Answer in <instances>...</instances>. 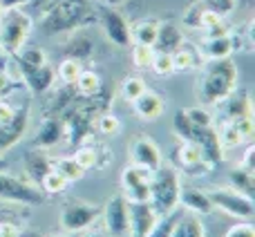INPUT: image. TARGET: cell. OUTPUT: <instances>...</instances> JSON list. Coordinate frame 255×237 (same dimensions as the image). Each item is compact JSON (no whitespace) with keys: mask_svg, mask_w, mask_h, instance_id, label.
<instances>
[{"mask_svg":"<svg viewBox=\"0 0 255 237\" xmlns=\"http://www.w3.org/2000/svg\"><path fill=\"white\" fill-rule=\"evenodd\" d=\"M81 70H83V63L76 61V58H67V56H65V61L58 65L56 76H58V79H61L65 85H74V81L79 79Z\"/></svg>","mask_w":255,"mask_h":237,"instance_id":"obj_35","label":"cell"},{"mask_svg":"<svg viewBox=\"0 0 255 237\" xmlns=\"http://www.w3.org/2000/svg\"><path fill=\"white\" fill-rule=\"evenodd\" d=\"M229 186L233 190H238L240 195H244V197L253 199V193H255V175H253V172L242 170V168H235V170H231V175H229Z\"/></svg>","mask_w":255,"mask_h":237,"instance_id":"obj_29","label":"cell"},{"mask_svg":"<svg viewBox=\"0 0 255 237\" xmlns=\"http://www.w3.org/2000/svg\"><path fill=\"white\" fill-rule=\"evenodd\" d=\"M150 70H152L157 76L175 74V67H172V56H170V54L154 52V58H152V63H150Z\"/></svg>","mask_w":255,"mask_h":237,"instance_id":"obj_39","label":"cell"},{"mask_svg":"<svg viewBox=\"0 0 255 237\" xmlns=\"http://www.w3.org/2000/svg\"><path fill=\"white\" fill-rule=\"evenodd\" d=\"M172 130H175V134L179 139L197 143L211 166H217V163L224 161V148L220 143V134H217L215 123L213 125H195V123H190L186 118L184 110H177L175 117H172Z\"/></svg>","mask_w":255,"mask_h":237,"instance_id":"obj_3","label":"cell"},{"mask_svg":"<svg viewBox=\"0 0 255 237\" xmlns=\"http://www.w3.org/2000/svg\"><path fill=\"white\" fill-rule=\"evenodd\" d=\"M31 29H34V20L22 7L2 9L0 11V47L4 54L16 56V52L27 43Z\"/></svg>","mask_w":255,"mask_h":237,"instance_id":"obj_5","label":"cell"},{"mask_svg":"<svg viewBox=\"0 0 255 237\" xmlns=\"http://www.w3.org/2000/svg\"><path fill=\"white\" fill-rule=\"evenodd\" d=\"M217 134H220V143L224 150L238 148V145H242L244 141H249L233 121H222V125H217Z\"/></svg>","mask_w":255,"mask_h":237,"instance_id":"obj_31","label":"cell"},{"mask_svg":"<svg viewBox=\"0 0 255 237\" xmlns=\"http://www.w3.org/2000/svg\"><path fill=\"white\" fill-rule=\"evenodd\" d=\"M56 2H58V0H31V2H29V7H34L36 11H38L40 16H43V13H47L49 9H52Z\"/></svg>","mask_w":255,"mask_h":237,"instance_id":"obj_45","label":"cell"},{"mask_svg":"<svg viewBox=\"0 0 255 237\" xmlns=\"http://www.w3.org/2000/svg\"><path fill=\"white\" fill-rule=\"evenodd\" d=\"M11 76H9L7 70H0V94H4L9 88H11Z\"/></svg>","mask_w":255,"mask_h":237,"instance_id":"obj_46","label":"cell"},{"mask_svg":"<svg viewBox=\"0 0 255 237\" xmlns=\"http://www.w3.org/2000/svg\"><path fill=\"white\" fill-rule=\"evenodd\" d=\"M170 56H172V67H175V72L197 70L204 61L202 54H199V49H197V45H188L186 40L170 54Z\"/></svg>","mask_w":255,"mask_h":237,"instance_id":"obj_24","label":"cell"},{"mask_svg":"<svg viewBox=\"0 0 255 237\" xmlns=\"http://www.w3.org/2000/svg\"><path fill=\"white\" fill-rule=\"evenodd\" d=\"M197 99L202 106H220L240 85V70L231 58H206L197 67Z\"/></svg>","mask_w":255,"mask_h":237,"instance_id":"obj_1","label":"cell"},{"mask_svg":"<svg viewBox=\"0 0 255 237\" xmlns=\"http://www.w3.org/2000/svg\"><path fill=\"white\" fill-rule=\"evenodd\" d=\"M179 193H181V179L177 168L161 163V168H157L152 172V179H150L148 204L154 208V213L159 217H163L179 208Z\"/></svg>","mask_w":255,"mask_h":237,"instance_id":"obj_4","label":"cell"},{"mask_svg":"<svg viewBox=\"0 0 255 237\" xmlns=\"http://www.w3.org/2000/svg\"><path fill=\"white\" fill-rule=\"evenodd\" d=\"M0 237H25V229L11 220H0Z\"/></svg>","mask_w":255,"mask_h":237,"instance_id":"obj_41","label":"cell"},{"mask_svg":"<svg viewBox=\"0 0 255 237\" xmlns=\"http://www.w3.org/2000/svg\"><path fill=\"white\" fill-rule=\"evenodd\" d=\"M253 154H255V145H249V148L244 150L242 159H240L238 168H242V170H247V172H253V175H255V163H253Z\"/></svg>","mask_w":255,"mask_h":237,"instance_id":"obj_43","label":"cell"},{"mask_svg":"<svg viewBox=\"0 0 255 237\" xmlns=\"http://www.w3.org/2000/svg\"><path fill=\"white\" fill-rule=\"evenodd\" d=\"M184 115H186V118H188L190 123H195V125H213V123H215V118H213V115L206 110V106L186 108Z\"/></svg>","mask_w":255,"mask_h":237,"instance_id":"obj_40","label":"cell"},{"mask_svg":"<svg viewBox=\"0 0 255 237\" xmlns=\"http://www.w3.org/2000/svg\"><path fill=\"white\" fill-rule=\"evenodd\" d=\"M181 43H184V31H181L179 25H175V22H159L157 40L152 45L154 52L172 54Z\"/></svg>","mask_w":255,"mask_h":237,"instance_id":"obj_21","label":"cell"},{"mask_svg":"<svg viewBox=\"0 0 255 237\" xmlns=\"http://www.w3.org/2000/svg\"><path fill=\"white\" fill-rule=\"evenodd\" d=\"M0 11H2V7H0Z\"/></svg>","mask_w":255,"mask_h":237,"instance_id":"obj_51","label":"cell"},{"mask_svg":"<svg viewBox=\"0 0 255 237\" xmlns=\"http://www.w3.org/2000/svg\"><path fill=\"white\" fill-rule=\"evenodd\" d=\"M130 56H132V65L136 70H150V63L154 58V47H150V45H132Z\"/></svg>","mask_w":255,"mask_h":237,"instance_id":"obj_37","label":"cell"},{"mask_svg":"<svg viewBox=\"0 0 255 237\" xmlns=\"http://www.w3.org/2000/svg\"><path fill=\"white\" fill-rule=\"evenodd\" d=\"M177 217H179V213H177V211H172V213H168V215L159 217L157 224H154L152 231L148 233V237H170L172 226H175Z\"/></svg>","mask_w":255,"mask_h":237,"instance_id":"obj_38","label":"cell"},{"mask_svg":"<svg viewBox=\"0 0 255 237\" xmlns=\"http://www.w3.org/2000/svg\"><path fill=\"white\" fill-rule=\"evenodd\" d=\"M97 20V9L90 0H58L47 13L40 16V27L47 34H61Z\"/></svg>","mask_w":255,"mask_h":237,"instance_id":"obj_2","label":"cell"},{"mask_svg":"<svg viewBox=\"0 0 255 237\" xmlns=\"http://www.w3.org/2000/svg\"><path fill=\"white\" fill-rule=\"evenodd\" d=\"M16 112L18 110L11 106V103L0 99V123H11L13 118H16Z\"/></svg>","mask_w":255,"mask_h":237,"instance_id":"obj_44","label":"cell"},{"mask_svg":"<svg viewBox=\"0 0 255 237\" xmlns=\"http://www.w3.org/2000/svg\"><path fill=\"white\" fill-rule=\"evenodd\" d=\"M97 20L101 25L106 38L110 40L112 45L126 49L132 45L130 40V22L126 20V16L119 11V9L110 7V4H101L97 7Z\"/></svg>","mask_w":255,"mask_h":237,"instance_id":"obj_9","label":"cell"},{"mask_svg":"<svg viewBox=\"0 0 255 237\" xmlns=\"http://www.w3.org/2000/svg\"><path fill=\"white\" fill-rule=\"evenodd\" d=\"M7 166H9V163H7V159H4L2 154H0V172H2V170H7Z\"/></svg>","mask_w":255,"mask_h":237,"instance_id":"obj_49","label":"cell"},{"mask_svg":"<svg viewBox=\"0 0 255 237\" xmlns=\"http://www.w3.org/2000/svg\"><path fill=\"white\" fill-rule=\"evenodd\" d=\"M94 127H97L101 134L110 136V134H119L121 130V121L117 115H112L110 110L101 112V115H97V118H94Z\"/></svg>","mask_w":255,"mask_h":237,"instance_id":"obj_36","label":"cell"},{"mask_svg":"<svg viewBox=\"0 0 255 237\" xmlns=\"http://www.w3.org/2000/svg\"><path fill=\"white\" fill-rule=\"evenodd\" d=\"M63 139H65V127H63L61 117H45L34 136V148L49 150L61 143Z\"/></svg>","mask_w":255,"mask_h":237,"instance_id":"obj_16","label":"cell"},{"mask_svg":"<svg viewBox=\"0 0 255 237\" xmlns=\"http://www.w3.org/2000/svg\"><path fill=\"white\" fill-rule=\"evenodd\" d=\"M52 168L67 181V184L81 181V179H83V175H85V170L74 161V157H72V154H70V157H61V159H56V161H52Z\"/></svg>","mask_w":255,"mask_h":237,"instance_id":"obj_32","label":"cell"},{"mask_svg":"<svg viewBox=\"0 0 255 237\" xmlns=\"http://www.w3.org/2000/svg\"><path fill=\"white\" fill-rule=\"evenodd\" d=\"M224 103H226L224 121L253 118V101H251V97H249V92H238V90H235Z\"/></svg>","mask_w":255,"mask_h":237,"instance_id":"obj_23","label":"cell"},{"mask_svg":"<svg viewBox=\"0 0 255 237\" xmlns=\"http://www.w3.org/2000/svg\"><path fill=\"white\" fill-rule=\"evenodd\" d=\"M150 179H152V172L150 170L128 163L124 168V172H121V195H124L128 202H148Z\"/></svg>","mask_w":255,"mask_h":237,"instance_id":"obj_11","label":"cell"},{"mask_svg":"<svg viewBox=\"0 0 255 237\" xmlns=\"http://www.w3.org/2000/svg\"><path fill=\"white\" fill-rule=\"evenodd\" d=\"M206 193H208V199H211L213 208H217V211L226 213V215L235 217V220H240V222L253 220V213H255L253 199L240 195L238 190H233L231 186H226V188H211V190H206Z\"/></svg>","mask_w":255,"mask_h":237,"instance_id":"obj_8","label":"cell"},{"mask_svg":"<svg viewBox=\"0 0 255 237\" xmlns=\"http://www.w3.org/2000/svg\"><path fill=\"white\" fill-rule=\"evenodd\" d=\"M101 217V208L97 204L81 202V199H70L61 206L58 213V224L65 233H83L85 229L94 226V222Z\"/></svg>","mask_w":255,"mask_h":237,"instance_id":"obj_7","label":"cell"},{"mask_svg":"<svg viewBox=\"0 0 255 237\" xmlns=\"http://www.w3.org/2000/svg\"><path fill=\"white\" fill-rule=\"evenodd\" d=\"M132 108H134V115L141 118V121H157L159 117L166 110V103L152 90H145L141 97H136L132 101Z\"/></svg>","mask_w":255,"mask_h":237,"instance_id":"obj_19","label":"cell"},{"mask_svg":"<svg viewBox=\"0 0 255 237\" xmlns=\"http://www.w3.org/2000/svg\"><path fill=\"white\" fill-rule=\"evenodd\" d=\"M38 186H40V190H43L45 195H61V193H65L70 184H67V181L52 168V170H49L47 175L38 181Z\"/></svg>","mask_w":255,"mask_h":237,"instance_id":"obj_34","label":"cell"},{"mask_svg":"<svg viewBox=\"0 0 255 237\" xmlns=\"http://www.w3.org/2000/svg\"><path fill=\"white\" fill-rule=\"evenodd\" d=\"M238 7V0H195L190 7L184 11V16H193L199 11H213L222 18H229Z\"/></svg>","mask_w":255,"mask_h":237,"instance_id":"obj_26","label":"cell"},{"mask_svg":"<svg viewBox=\"0 0 255 237\" xmlns=\"http://www.w3.org/2000/svg\"><path fill=\"white\" fill-rule=\"evenodd\" d=\"M49 237H67V235H63V233H54V235H49Z\"/></svg>","mask_w":255,"mask_h":237,"instance_id":"obj_50","label":"cell"},{"mask_svg":"<svg viewBox=\"0 0 255 237\" xmlns=\"http://www.w3.org/2000/svg\"><path fill=\"white\" fill-rule=\"evenodd\" d=\"M179 206L184 208L186 213H193L197 217L204 215H211L215 208H213L211 199H208L206 190H199V188H184L181 186V193H179Z\"/></svg>","mask_w":255,"mask_h":237,"instance_id":"obj_18","label":"cell"},{"mask_svg":"<svg viewBox=\"0 0 255 237\" xmlns=\"http://www.w3.org/2000/svg\"><path fill=\"white\" fill-rule=\"evenodd\" d=\"M83 237H110V235H108L106 231H97V229L90 231V229H85L83 231Z\"/></svg>","mask_w":255,"mask_h":237,"instance_id":"obj_48","label":"cell"},{"mask_svg":"<svg viewBox=\"0 0 255 237\" xmlns=\"http://www.w3.org/2000/svg\"><path fill=\"white\" fill-rule=\"evenodd\" d=\"M145 90H148L145 81L141 79L139 74H130V76H126L124 83H121V97H124L128 103H132L136 97H141Z\"/></svg>","mask_w":255,"mask_h":237,"instance_id":"obj_33","label":"cell"},{"mask_svg":"<svg viewBox=\"0 0 255 237\" xmlns=\"http://www.w3.org/2000/svg\"><path fill=\"white\" fill-rule=\"evenodd\" d=\"M27 125H29V106L18 108L16 118L11 123H0V154L20 143L27 132Z\"/></svg>","mask_w":255,"mask_h":237,"instance_id":"obj_15","label":"cell"},{"mask_svg":"<svg viewBox=\"0 0 255 237\" xmlns=\"http://www.w3.org/2000/svg\"><path fill=\"white\" fill-rule=\"evenodd\" d=\"M128 161H130V166L145 168V170L154 172L157 168H161L163 154H161V150H159V145L154 143L150 136L139 134L132 139L130 148H128Z\"/></svg>","mask_w":255,"mask_h":237,"instance_id":"obj_10","label":"cell"},{"mask_svg":"<svg viewBox=\"0 0 255 237\" xmlns=\"http://www.w3.org/2000/svg\"><path fill=\"white\" fill-rule=\"evenodd\" d=\"M103 229L110 237H128V199L124 195L108 197L106 206L101 208Z\"/></svg>","mask_w":255,"mask_h":237,"instance_id":"obj_12","label":"cell"},{"mask_svg":"<svg viewBox=\"0 0 255 237\" xmlns=\"http://www.w3.org/2000/svg\"><path fill=\"white\" fill-rule=\"evenodd\" d=\"M92 54H94V45L88 36H74V38H70V43H67V47H65V56L76 58V61H81V63L90 61Z\"/></svg>","mask_w":255,"mask_h":237,"instance_id":"obj_30","label":"cell"},{"mask_svg":"<svg viewBox=\"0 0 255 237\" xmlns=\"http://www.w3.org/2000/svg\"><path fill=\"white\" fill-rule=\"evenodd\" d=\"M159 215L148 202H128V235L148 237Z\"/></svg>","mask_w":255,"mask_h":237,"instance_id":"obj_13","label":"cell"},{"mask_svg":"<svg viewBox=\"0 0 255 237\" xmlns=\"http://www.w3.org/2000/svg\"><path fill=\"white\" fill-rule=\"evenodd\" d=\"M197 49L204 61L206 58H231L235 52L233 36L226 34V36H215V38H202Z\"/></svg>","mask_w":255,"mask_h":237,"instance_id":"obj_20","label":"cell"},{"mask_svg":"<svg viewBox=\"0 0 255 237\" xmlns=\"http://www.w3.org/2000/svg\"><path fill=\"white\" fill-rule=\"evenodd\" d=\"M157 31H159V20L141 18V20L130 25V40L132 45H150L152 47L154 40H157Z\"/></svg>","mask_w":255,"mask_h":237,"instance_id":"obj_25","label":"cell"},{"mask_svg":"<svg viewBox=\"0 0 255 237\" xmlns=\"http://www.w3.org/2000/svg\"><path fill=\"white\" fill-rule=\"evenodd\" d=\"M22 161H25V175L29 177V181L36 186H38V181L52 170V159H49L47 154H45V150H40V148H34V150H29V152H25Z\"/></svg>","mask_w":255,"mask_h":237,"instance_id":"obj_22","label":"cell"},{"mask_svg":"<svg viewBox=\"0 0 255 237\" xmlns=\"http://www.w3.org/2000/svg\"><path fill=\"white\" fill-rule=\"evenodd\" d=\"M103 83H101V76L97 74L94 70H81L79 79L74 81V90L79 97L83 99H90V97H97L101 92Z\"/></svg>","mask_w":255,"mask_h":237,"instance_id":"obj_28","label":"cell"},{"mask_svg":"<svg viewBox=\"0 0 255 237\" xmlns=\"http://www.w3.org/2000/svg\"><path fill=\"white\" fill-rule=\"evenodd\" d=\"M31 0H0V7L2 9H13V7H27Z\"/></svg>","mask_w":255,"mask_h":237,"instance_id":"obj_47","label":"cell"},{"mask_svg":"<svg viewBox=\"0 0 255 237\" xmlns=\"http://www.w3.org/2000/svg\"><path fill=\"white\" fill-rule=\"evenodd\" d=\"M20 81L29 88L31 94H47L49 90L54 88V83H56V72H54V67L49 65H43L38 67V70H29V72H22L20 74Z\"/></svg>","mask_w":255,"mask_h":237,"instance_id":"obj_17","label":"cell"},{"mask_svg":"<svg viewBox=\"0 0 255 237\" xmlns=\"http://www.w3.org/2000/svg\"><path fill=\"white\" fill-rule=\"evenodd\" d=\"M224 237H255V229L251 222H240V224L231 226Z\"/></svg>","mask_w":255,"mask_h":237,"instance_id":"obj_42","label":"cell"},{"mask_svg":"<svg viewBox=\"0 0 255 237\" xmlns=\"http://www.w3.org/2000/svg\"><path fill=\"white\" fill-rule=\"evenodd\" d=\"M170 237H206V229H204L202 217L193 215V213H186V215L179 213L175 226H172Z\"/></svg>","mask_w":255,"mask_h":237,"instance_id":"obj_27","label":"cell"},{"mask_svg":"<svg viewBox=\"0 0 255 237\" xmlns=\"http://www.w3.org/2000/svg\"><path fill=\"white\" fill-rule=\"evenodd\" d=\"M45 199L47 195L29 179L9 175L7 170L0 172V202L16 204V206H43Z\"/></svg>","mask_w":255,"mask_h":237,"instance_id":"obj_6","label":"cell"},{"mask_svg":"<svg viewBox=\"0 0 255 237\" xmlns=\"http://www.w3.org/2000/svg\"><path fill=\"white\" fill-rule=\"evenodd\" d=\"M175 159H177V166L184 168L186 172H193V175H204V172L213 170L208 159L204 157L202 148L197 143H193V141L179 139V145L175 148Z\"/></svg>","mask_w":255,"mask_h":237,"instance_id":"obj_14","label":"cell"}]
</instances>
